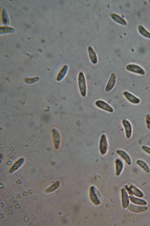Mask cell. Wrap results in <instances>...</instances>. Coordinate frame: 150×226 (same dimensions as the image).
Here are the masks:
<instances>
[{"label":"cell","mask_w":150,"mask_h":226,"mask_svg":"<svg viewBox=\"0 0 150 226\" xmlns=\"http://www.w3.org/2000/svg\"><path fill=\"white\" fill-rule=\"evenodd\" d=\"M78 84L81 95L83 97L86 96L87 86L86 81L84 73L82 72H79L78 77Z\"/></svg>","instance_id":"cell-1"},{"label":"cell","mask_w":150,"mask_h":226,"mask_svg":"<svg viewBox=\"0 0 150 226\" xmlns=\"http://www.w3.org/2000/svg\"><path fill=\"white\" fill-rule=\"evenodd\" d=\"M89 196L91 200L96 205H98L101 203V197L100 192L94 186L90 188Z\"/></svg>","instance_id":"cell-2"},{"label":"cell","mask_w":150,"mask_h":226,"mask_svg":"<svg viewBox=\"0 0 150 226\" xmlns=\"http://www.w3.org/2000/svg\"><path fill=\"white\" fill-rule=\"evenodd\" d=\"M108 147V140L105 134H102L100 138L99 143V150L100 153L104 155L107 152Z\"/></svg>","instance_id":"cell-3"},{"label":"cell","mask_w":150,"mask_h":226,"mask_svg":"<svg viewBox=\"0 0 150 226\" xmlns=\"http://www.w3.org/2000/svg\"><path fill=\"white\" fill-rule=\"evenodd\" d=\"M126 69L129 72L140 75H143L145 74L144 70L140 66L136 64H129L126 66Z\"/></svg>","instance_id":"cell-4"},{"label":"cell","mask_w":150,"mask_h":226,"mask_svg":"<svg viewBox=\"0 0 150 226\" xmlns=\"http://www.w3.org/2000/svg\"><path fill=\"white\" fill-rule=\"evenodd\" d=\"M95 104L98 108L106 112L112 113L114 112L113 108L108 103L101 99H98L95 102Z\"/></svg>","instance_id":"cell-5"},{"label":"cell","mask_w":150,"mask_h":226,"mask_svg":"<svg viewBox=\"0 0 150 226\" xmlns=\"http://www.w3.org/2000/svg\"><path fill=\"white\" fill-rule=\"evenodd\" d=\"M116 80L117 77L115 73L114 72L112 73L105 87V90L106 92H109L113 89L115 85Z\"/></svg>","instance_id":"cell-6"},{"label":"cell","mask_w":150,"mask_h":226,"mask_svg":"<svg viewBox=\"0 0 150 226\" xmlns=\"http://www.w3.org/2000/svg\"><path fill=\"white\" fill-rule=\"evenodd\" d=\"M123 94L126 99L132 104H138L140 102V99L139 98L128 91H124Z\"/></svg>","instance_id":"cell-7"},{"label":"cell","mask_w":150,"mask_h":226,"mask_svg":"<svg viewBox=\"0 0 150 226\" xmlns=\"http://www.w3.org/2000/svg\"><path fill=\"white\" fill-rule=\"evenodd\" d=\"M126 187L128 191L131 194L139 198H142L143 197L144 194L142 192L134 185H127Z\"/></svg>","instance_id":"cell-8"},{"label":"cell","mask_w":150,"mask_h":226,"mask_svg":"<svg viewBox=\"0 0 150 226\" xmlns=\"http://www.w3.org/2000/svg\"><path fill=\"white\" fill-rule=\"evenodd\" d=\"M128 208L130 211L135 213H140L146 211L148 209L147 207L132 204L129 205Z\"/></svg>","instance_id":"cell-9"},{"label":"cell","mask_w":150,"mask_h":226,"mask_svg":"<svg viewBox=\"0 0 150 226\" xmlns=\"http://www.w3.org/2000/svg\"><path fill=\"white\" fill-rule=\"evenodd\" d=\"M122 123L125 128L126 136L127 138L129 139L132 134V126L130 122L127 120L124 119Z\"/></svg>","instance_id":"cell-10"},{"label":"cell","mask_w":150,"mask_h":226,"mask_svg":"<svg viewBox=\"0 0 150 226\" xmlns=\"http://www.w3.org/2000/svg\"><path fill=\"white\" fill-rule=\"evenodd\" d=\"M121 192L122 206L125 209L128 207L129 205V196L124 188L121 189Z\"/></svg>","instance_id":"cell-11"},{"label":"cell","mask_w":150,"mask_h":226,"mask_svg":"<svg viewBox=\"0 0 150 226\" xmlns=\"http://www.w3.org/2000/svg\"><path fill=\"white\" fill-rule=\"evenodd\" d=\"M116 152L128 164L130 165L131 164V158L129 155L125 151L121 149H118Z\"/></svg>","instance_id":"cell-12"},{"label":"cell","mask_w":150,"mask_h":226,"mask_svg":"<svg viewBox=\"0 0 150 226\" xmlns=\"http://www.w3.org/2000/svg\"><path fill=\"white\" fill-rule=\"evenodd\" d=\"M89 57L91 62L94 64H96L98 62V58L93 49L91 46L88 48Z\"/></svg>","instance_id":"cell-13"},{"label":"cell","mask_w":150,"mask_h":226,"mask_svg":"<svg viewBox=\"0 0 150 226\" xmlns=\"http://www.w3.org/2000/svg\"><path fill=\"white\" fill-rule=\"evenodd\" d=\"M116 174L117 176H119L121 174L123 168V163L120 159L117 158L115 161Z\"/></svg>","instance_id":"cell-14"},{"label":"cell","mask_w":150,"mask_h":226,"mask_svg":"<svg viewBox=\"0 0 150 226\" xmlns=\"http://www.w3.org/2000/svg\"><path fill=\"white\" fill-rule=\"evenodd\" d=\"M111 16L112 19L118 23L124 26L127 25V23L126 21L118 14L115 13H112L111 14Z\"/></svg>","instance_id":"cell-15"},{"label":"cell","mask_w":150,"mask_h":226,"mask_svg":"<svg viewBox=\"0 0 150 226\" xmlns=\"http://www.w3.org/2000/svg\"><path fill=\"white\" fill-rule=\"evenodd\" d=\"M129 198L132 202L137 205H145L147 204V202L146 200L139 197L130 196H129Z\"/></svg>","instance_id":"cell-16"},{"label":"cell","mask_w":150,"mask_h":226,"mask_svg":"<svg viewBox=\"0 0 150 226\" xmlns=\"http://www.w3.org/2000/svg\"><path fill=\"white\" fill-rule=\"evenodd\" d=\"M53 135L55 147L56 149H58L60 142V134L58 131L54 129L53 130Z\"/></svg>","instance_id":"cell-17"},{"label":"cell","mask_w":150,"mask_h":226,"mask_svg":"<svg viewBox=\"0 0 150 226\" xmlns=\"http://www.w3.org/2000/svg\"><path fill=\"white\" fill-rule=\"evenodd\" d=\"M68 68L67 65H65L63 66L57 75V81H61L64 78L67 72Z\"/></svg>","instance_id":"cell-18"},{"label":"cell","mask_w":150,"mask_h":226,"mask_svg":"<svg viewBox=\"0 0 150 226\" xmlns=\"http://www.w3.org/2000/svg\"><path fill=\"white\" fill-rule=\"evenodd\" d=\"M138 30L139 33L143 36L147 38L150 39V32L141 25L138 26Z\"/></svg>","instance_id":"cell-19"},{"label":"cell","mask_w":150,"mask_h":226,"mask_svg":"<svg viewBox=\"0 0 150 226\" xmlns=\"http://www.w3.org/2000/svg\"><path fill=\"white\" fill-rule=\"evenodd\" d=\"M136 163L146 172H150V168L148 165L144 161L142 160L138 159Z\"/></svg>","instance_id":"cell-20"},{"label":"cell","mask_w":150,"mask_h":226,"mask_svg":"<svg viewBox=\"0 0 150 226\" xmlns=\"http://www.w3.org/2000/svg\"><path fill=\"white\" fill-rule=\"evenodd\" d=\"M23 159L21 158L18 160L13 165L11 170V172H13L17 169L22 164L23 162Z\"/></svg>","instance_id":"cell-21"},{"label":"cell","mask_w":150,"mask_h":226,"mask_svg":"<svg viewBox=\"0 0 150 226\" xmlns=\"http://www.w3.org/2000/svg\"><path fill=\"white\" fill-rule=\"evenodd\" d=\"M59 184L60 182L59 181H57L47 190V192H50L58 188Z\"/></svg>","instance_id":"cell-22"},{"label":"cell","mask_w":150,"mask_h":226,"mask_svg":"<svg viewBox=\"0 0 150 226\" xmlns=\"http://www.w3.org/2000/svg\"><path fill=\"white\" fill-rule=\"evenodd\" d=\"M146 121L147 128L150 129V115L147 114L146 117Z\"/></svg>","instance_id":"cell-23"},{"label":"cell","mask_w":150,"mask_h":226,"mask_svg":"<svg viewBox=\"0 0 150 226\" xmlns=\"http://www.w3.org/2000/svg\"><path fill=\"white\" fill-rule=\"evenodd\" d=\"M142 149L145 152L148 154H150V147L146 146H143Z\"/></svg>","instance_id":"cell-24"}]
</instances>
